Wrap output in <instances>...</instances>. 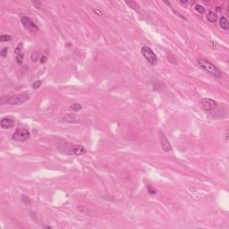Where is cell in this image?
Instances as JSON below:
<instances>
[{
  "instance_id": "cell-11",
  "label": "cell",
  "mask_w": 229,
  "mask_h": 229,
  "mask_svg": "<svg viewBox=\"0 0 229 229\" xmlns=\"http://www.w3.org/2000/svg\"><path fill=\"white\" fill-rule=\"evenodd\" d=\"M219 25H220L221 28H222L223 30H225V31H227V30L229 29L228 21H227V18L224 17V16H222V17L219 19Z\"/></svg>"
},
{
  "instance_id": "cell-6",
  "label": "cell",
  "mask_w": 229,
  "mask_h": 229,
  "mask_svg": "<svg viewBox=\"0 0 229 229\" xmlns=\"http://www.w3.org/2000/svg\"><path fill=\"white\" fill-rule=\"evenodd\" d=\"M217 106H218V103L212 98H203L201 100V107L207 112H210L214 110L217 107Z\"/></svg>"
},
{
  "instance_id": "cell-13",
  "label": "cell",
  "mask_w": 229,
  "mask_h": 229,
  "mask_svg": "<svg viewBox=\"0 0 229 229\" xmlns=\"http://www.w3.org/2000/svg\"><path fill=\"white\" fill-rule=\"evenodd\" d=\"M23 56H24V55L22 53H20L18 54V55H16L15 56V62L17 63L18 65H22V62H23Z\"/></svg>"
},
{
  "instance_id": "cell-16",
  "label": "cell",
  "mask_w": 229,
  "mask_h": 229,
  "mask_svg": "<svg viewBox=\"0 0 229 229\" xmlns=\"http://www.w3.org/2000/svg\"><path fill=\"white\" fill-rule=\"evenodd\" d=\"M39 56H40V53H39V51H34L33 53L31 54V60H32V62L36 63L37 61L39 60Z\"/></svg>"
},
{
  "instance_id": "cell-10",
  "label": "cell",
  "mask_w": 229,
  "mask_h": 229,
  "mask_svg": "<svg viewBox=\"0 0 229 229\" xmlns=\"http://www.w3.org/2000/svg\"><path fill=\"white\" fill-rule=\"evenodd\" d=\"M207 20L209 22H216L218 21V14L213 11H209L207 14Z\"/></svg>"
},
{
  "instance_id": "cell-9",
  "label": "cell",
  "mask_w": 229,
  "mask_h": 229,
  "mask_svg": "<svg viewBox=\"0 0 229 229\" xmlns=\"http://www.w3.org/2000/svg\"><path fill=\"white\" fill-rule=\"evenodd\" d=\"M70 150H71V153L74 154V155H76V156H82L87 152L85 148H83L82 146H81V145H76V144L72 145Z\"/></svg>"
},
{
  "instance_id": "cell-27",
  "label": "cell",
  "mask_w": 229,
  "mask_h": 229,
  "mask_svg": "<svg viewBox=\"0 0 229 229\" xmlns=\"http://www.w3.org/2000/svg\"><path fill=\"white\" fill-rule=\"evenodd\" d=\"M179 3L182 4H188V1H179Z\"/></svg>"
},
{
  "instance_id": "cell-18",
  "label": "cell",
  "mask_w": 229,
  "mask_h": 229,
  "mask_svg": "<svg viewBox=\"0 0 229 229\" xmlns=\"http://www.w3.org/2000/svg\"><path fill=\"white\" fill-rule=\"evenodd\" d=\"M12 40V37L10 35H5V34H4V35L0 36V41H2V42H4V41H9V40Z\"/></svg>"
},
{
  "instance_id": "cell-21",
  "label": "cell",
  "mask_w": 229,
  "mask_h": 229,
  "mask_svg": "<svg viewBox=\"0 0 229 229\" xmlns=\"http://www.w3.org/2000/svg\"><path fill=\"white\" fill-rule=\"evenodd\" d=\"M172 7H173V6H172ZM172 7H171V9H172V10H173V11H174V13H176V15H177V16H179V17H181V18H182V19H183V20H185V21H187V18H186V17H184V16L183 15V14H181V13H179V12H177V11H176V10H175V9H173V8H172Z\"/></svg>"
},
{
  "instance_id": "cell-25",
  "label": "cell",
  "mask_w": 229,
  "mask_h": 229,
  "mask_svg": "<svg viewBox=\"0 0 229 229\" xmlns=\"http://www.w3.org/2000/svg\"><path fill=\"white\" fill-rule=\"evenodd\" d=\"M225 138H226V140H228V130H226L225 131Z\"/></svg>"
},
{
  "instance_id": "cell-7",
  "label": "cell",
  "mask_w": 229,
  "mask_h": 229,
  "mask_svg": "<svg viewBox=\"0 0 229 229\" xmlns=\"http://www.w3.org/2000/svg\"><path fill=\"white\" fill-rule=\"evenodd\" d=\"M160 144H161V147H162V149L164 151L169 152L172 150L171 144H170L169 140H167V138L163 133H160Z\"/></svg>"
},
{
  "instance_id": "cell-23",
  "label": "cell",
  "mask_w": 229,
  "mask_h": 229,
  "mask_svg": "<svg viewBox=\"0 0 229 229\" xmlns=\"http://www.w3.org/2000/svg\"><path fill=\"white\" fill-rule=\"evenodd\" d=\"M32 4H33L35 6H37V8H40V6H41V4H40V2H33Z\"/></svg>"
},
{
  "instance_id": "cell-2",
  "label": "cell",
  "mask_w": 229,
  "mask_h": 229,
  "mask_svg": "<svg viewBox=\"0 0 229 229\" xmlns=\"http://www.w3.org/2000/svg\"><path fill=\"white\" fill-rule=\"evenodd\" d=\"M30 94L27 92H22L20 94H15V95L7 97V103L13 106H17V105L24 104L30 99Z\"/></svg>"
},
{
  "instance_id": "cell-15",
  "label": "cell",
  "mask_w": 229,
  "mask_h": 229,
  "mask_svg": "<svg viewBox=\"0 0 229 229\" xmlns=\"http://www.w3.org/2000/svg\"><path fill=\"white\" fill-rule=\"evenodd\" d=\"M195 10L197 12H198L199 13H200V14H203V13H205V7H203L201 4H196L195 5Z\"/></svg>"
},
{
  "instance_id": "cell-17",
  "label": "cell",
  "mask_w": 229,
  "mask_h": 229,
  "mask_svg": "<svg viewBox=\"0 0 229 229\" xmlns=\"http://www.w3.org/2000/svg\"><path fill=\"white\" fill-rule=\"evenodd\" d=\"M22 47H23V43H22V42L19 43L17 47H15V49H14V53H15L16 55H18V54L22 53Z\"/></svg>"
},
{
  "instance_id": "cell-24",
  "label": "cell",
  "mask_w": 229,
  "mask_h": 229,
  "mask_svg": "<svg viewBox=\"0 0 229 229\" xmlns=\"http://www.w3.org/2000/svg\"><path fill=\"white\" fill-rule=\"evenodd\" d=\"M148 189H149V192H151V194H155V193H156V191H155V190L152 189L151 187L149 188V186H148Z\"/></svg>"
},
{
  "instance_id": "cell-12",
  "label": "cell",
  "mask_w": 229,
  "mask_h": 229,
  "mask_svg": "<svg viewBox=\"0 0 229 229\" xmlns=\"http://www.w3.org/2000/svg\"><path fill=\"white\" fill-rule=\"evenodd\" d=\"M125 4H126L129 7H131L132 9H134V11H136V12L140 11V6H139V4H137L135 1H126Z\"/></svg>"
},
{
  "instance_id": "cell-5",
  "label": "cell",
  "mask_w": 229,
  "mask_h": 229,
  "mask_svg": "<svg viewBox=\"0 0 229 229\" xmlns=\"http://www.w3.org/2000/svg\"><path fill=\"white\" fill-rule=\"evenodd\" d=\"M21 22H22V23L23 24V26H24L29 31L32 32V33H35V32H37V31H39V27L37 26V25L34 23L33 21L31 20V19H30V18L26 17V16H22V17L21 18Z\"/></svg>"
},
{
  "instance_id": "cell-14",
  "label": "cell",
  "mask_w": 229,
  "mask_h": 229,
  "mask_svg": "<svg viewBox=\"0 0 229 229\" xmlns=\"http://www.w3.org/2000/svg\"><path fill=\"white\" fill-rule=\"evenodd\" d=\"M82 106H81L79 103H74V104H73L70 107V109H72L73 111H75V112H78V111H80V110H82Z\"/></svg>"
},
{
  "instance_id": "cell-19",
  "label": "cell",
  "mask_w": 229,
  "mask_h": 229,
  "mask_svg": "<svg viewBox=\"0 0 229 229\" xmlns=\"http://www.w3.org/2000/svg\"><path fill=\"white\" fill-rule=\"evenodd\" d=\"M7 52H8V48L7 47H3L2 50L0 51V56L2 57H5L7 55Z\"/></svg>"
},
{
  "instance_id": "cell-4",
  "label": "cell",
  "mask_w": 229,
  "mask_h": 229,
  "mask_svg": "<svg viewBox=\"0 0 229 229\" xmlns=\"http://www.w3.org/2000/svg\"><path fill=\"white\" fill-rule=\"evenodd\" d=\"M140 51H141L142 56H144V58L148 61L149 64H150L151 65H156L158 64V57H157L156 54L154 53V51L150 47L144 46V47H141Z\"/></svg>"
},
{
  "instance_id": "cell-1",
  "label": "cell",
  "mask_w": 229,
  "mask_h": 229,
  "mask_svg": "<svg viewBox=\"0 0 229 229\" xmlns=\"http://www.w3.org/2000/svg\"><path fill=\"white\" fill-rule=\"evenodd\" d=\"M198 65H200V67L201 69H203L205 72H207L209 74H211V75L215 76V77L219 78L222 76V73L220 72V70L218 69L217 66H215L209 60L206 59V58L203 57L198 58Z\"/></svg>"
},
{
  "instance_id": "cell-20",
  "label": "cell",
  "mask_w": 229,
  "mask_h": 229,
  "mask_svg": "<svg viewBox=\"0 0 229 229\" xmlns=\"http://www.w3.org/2000/svg\"><path fill=\"white\" fill-rule=\"evenodd\" d=\"M41 81H36L35 82H33V84H32V88L33 89H39L40 86H41Z\"/></svg>"
},
{
  "instance_id": "cell-22",
  "label": "cell",
  "mask_w": 229,
  "mask_h": 229,
  "mask_svg": "<svg viewBox=\"0 0 229 229\" xmlns=\"http://www.w3.org/2000/svg\"><path fill=\"white\" fill-rule=\"evenodd\" d=\"M47 57L46 56H42L40 57V63H41V64H45V63L47 62Z\"/></svg>"
},
{
  "instance_id": "cell-26",
  "label": "cell",
  "mask_w": 229,
  "mask_h": 229,
  "mask_svg": "<svg viewBox=\"0 0 229 229\" xmlns=\"http://www.w3.org/2000/svg\"><path fill=\"white\" fill-rule=\"evenodd\" d=\"M94 12L98 13V15H101V14H102V12L98 11V10H97V9H95V10H94Z\"/></svg>"
},
{
  "instance_id": "cell-3",
  "label": "cell",
  "mask_w": 229,
  "mask_h": 229,
  "mask_svg": "<svg viewBox=\"0 0 229 229\" xmlns=\"http://www.w3.org/2000/svg\"><path fill=\"white\" fill-rule=\"evenodd\" d=\"M30 132L24 128H17L12 135V139L17 142H25L30 139Z\"/></svg>"
},
{
  "instance_id": "cell-8",
  "label": "cell",
  "mask_w": 229,
  "mask_h": 229,
  "mask_svg": "<svg viewBox=\"0 0 229 229\" xmlns=\"http://www.w3.org/2000/svg\"><path fill=\"white\" fill-rule=\"evenodd\" d=\"M14 125V121L10 117H4L1 119L0 126L2 129H10Z\"/></svg>"
}]
</instances>
